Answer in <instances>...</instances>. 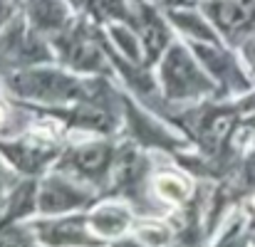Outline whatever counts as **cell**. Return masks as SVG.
Wrapping results in <instances>:
<instances>
[{
	"label": "cell",
	"instance_id": "cell-1",
	"mask_svg": "<svg viewBox=\"0 0 255 247\" xmlns=\"http://www.w3.org/2000/svg\"><path fill=\"white\" fill-rule=\"evenodd\" d=\"M10 86L15 94L37 99L45 104H62L87 96V84L77 82L55 70H22L10 77Z\"/></svg>",
	"mask_w": 255,
	"mask_h": 247
},
{
	"label": "cell",
	"instance_id": "cell-2",
	"mask_svg": "<svg viewBox=\"0 0 255 247\" xmlns=\"http://www.w3.org/2000/svg\"><path fill=\"white\" fill-rule=\"evenodd\" d=\"M161 80H164L166 94L173 96V99L196 96V94L211 89L208 80L198 72L196 62L181 47H171L169 52H166L164 65H161Z\"/></svg>",
	"mask_w": 255,
	"mask_h": 247
},
{
	"label": "cell",
	"instance_id": "cell-3",
	"mask_svg": "<svg viewBox=\"0 0 255 247\" xmlns=\"http://www.w3.org/2000/svg\"><path fill=\"white\" fill-rule=\"evenodd\" d=\"M85 218H62L35 223V235L47 247H99V240L87 233Z\"/></svg>",
	"mask_w": 255,
	"mask_h": 247
},
{
	"label": "cell",
	"instance_id": "cell-4",
	"mask_svg": "<svg viewBox=\"0 0 255 247\" xmlns=\"http://www.w3.org/2000/svg\"><path fill=\"white\" fill-rule=\"evenodd\" d=\"M57 47H60V57L75 70L82 72L104 70V57L85 30H65L57 37Z\"/></svg>",
	"mask_w": 255,
	"mask_h": 247
},
{
	"label": "cell",
	"instance_id": "cell-5",
	"mask_svg": "<svg viewBox=\"0 0 255 247\" xmlns=\"http://www.w3.org/2000/svg\"><path fill=\"white\" fill-rule=\"evenodd\" d=\"M87 203H89V195L85 190L75 188L72 183H67L62 178H47L37 188V208L47 215L70 213V210L82 208Z\"/></svg>",
	"mask_w": 255,
	"mask_h": 247
},
{
	"label": "cell",
	"instance_id": "cell-6",
	"mask_svg": "<svg viewBox=\"0 0 255 247\" xmlns=\"http://www.w3.org/2000/svg\"><path fill=\"white\" fill-rule=\"evenodd\" d=\"M65 164H67V168H72L75 173L97 180L112 165V146L109 144H87V146H80V149L70 151Z\"/></svg>",
	"mask_w": 255,
	"mask_h": 247
},
{
	"label": "cell",
	"instance_id": "cell-7",
	"mask_svg": "<svg viewBox=\"0 0 255 247\" xmlns=\"http://www.w3.org/2000/svg\"><path fill=\"white\" fill-rule=\"evenodd\" d=\"M2 52H7L15 62L20 65H32V62H40V60H47V50L45 45L25 27L15 25L0 42Z\"/></svg>",
	"mask_w": 255,
	"mask_h": 247
},
{
	"label": "cell",
	"instance_id": "cell-8",
	"mask_svg": "<svg viewBox=\"0 0 255 247\" xmlns=\"http://www.w3.org/2000/svg\"><path fill=\"white\" fill-rule=\"evenodd\" d=\"M208 12L213 15V20L223 30L233 32V30L246 27L255 17V0H221V2H211Z\"/></svg>",
	"mask_w": 255,
	"mask_h": 247
},
{
	"label": "cell",
	"instance_id": "cell-9",
	"mask_svg": "<svg viewBox=\"0 0 255 247\" xmlns=\"http://www.w3.org/2000/svg\"><path fill=\"white\" fill-rule=\"evenodd\" d=\"M27 12H30V20L35 22V27H40V30H47V32L65 30L67 10H65L62 0H30Z\"/></svg>",
	"mask_w": 255,
	"mask_h": 247
},
{
	"label": "cell",
	"instance_id": "cell-10",
	"mask_svg": "<svg viewBox=\"0 0 255 247\" xmlns=\"http://www.w3.org/2000/svg\"><path fill=\"white\" fill-rule=\"evenodd\" d=\"M141 40H144V47H146L151 60L159 57L166 50V42H169V32L164 27V20L149 5L141 7Z\"/></svg>",
	"mask_w": 255,
	"mask_h": 247
},
{
	"label": "cell",
	"instance_id": "cell-11",
	"mask_svg": "<svg viewBox=\"0 0 255 247\" xmlns=\"http://www.w3.org/2000/svg\"><path fill=\"white\" fill-rule=\"evenodd\" d=\"M0 151L7 156V161L20 168L22 173H37L42 165L50 161V154L35 146H25V144H2Z\"/></svg>",
	"mask_w": 255,
	"mask_h": 247
},
{
	"label": "cell",
	"instance_id": "cell-12",
	"mask_svg": "<svg viewBox=\"0 0 255 247\" xmlns=\"http://www.w3.org/2000/svg\"><path fill=\"white\" fill-rule=\"evenodd\" d=\"M89 225L104 235V238H117L127 230L129 225V215L124 208H117V205H107V208H99L97 213H92L89 218Z\"/></svg>",
	"mask_w": 255,
	"mask_h": 247
},
{
	"label": "cell",
	"instance_id": "cell-13",
	"mask_svg": "<svg viewBox=\"0 0 255 247\" xmlns=\"http://www.w3.org/2000/svg\"><path fill=\"white\" fill-rule=\"evenodd\" d=\"M35 205H37V188H35L32 183H22V185H17V190L10 195V203H7V218L2 220V225H10L12 220L30 215Z\"/></svg>",
	"mask_w": 255,
	"mask_h": 247
},
{
	"label": "cell",
	"instance_id": "cell-14",
	"mask_svg": "<svg viewBox=\"0 0 255 247\" xmlns=\"http://www.w3.org/2000/svg\"><path fill=\"white\" fill-rule=\"evenodd\" d=\"M72 121L82 129H97V131H107L112 129V116L107 109L102 106H94V104H80L77 111L72 114Z\"/></svg>",
	"mask_w": 255,
	"mask_h": 247
},
{
	"label": "cell",
	"instance_id": "cell-15",
	"mask_svg": "<svg viewBox=\"0 0 255 247\" xmlns=\"http://www.w3.org/2000/svg\"><path fill=\"white\" fill-rule=\"evenodd\" d=\"M171 17H173V22H176V25H181V30H186V32H191V35H196V37L213 40L211 30L198 20V15H191V12H171Z\"/></svg>",
	"mask_w": 255,
	"mask_h": 247
},
{
	"label": "cell",
	"instance_id": "cell-16",
	"mask_svg": "<svg viewBox=\"0 0 255 247\" xmlns=\"http://www.w3.org/2000/svg\"><path fill=\"white\" fill-rule=\"evenodd\" d=\"M0 247H35V245H32V238L25 230L12 228V225H2L0 228Z\"/></svg>",
	"mask_w": 255,
	"mask_h": 247
},
{
	"label": "cell",
	"instance_id": "cell-17",
	"mask_svg": "<svg viewBox=\"0 0 255 247\" xmlns=\"http://www.w3.org/2000/svg\"><path fill=\"white\" fill-rule=\"evenodd\" d=\"M159 190H161V195L169 198V200H183V195H186V183H183L181 178H176V175H164V178H159Z\"/></svg>",
	"mask_w": 255,
	"mask_h": 247
},
{
	"label": "cell",
	"instance_id": "cell-18",
	"mask_svg": "<svg viewBox=\"0 0 255 247\" xmlns=\"http://www.w3.org/2000/svg\"><path fill=\"white\" fill-rule=\"evenodd\" d=\"M112 35H114V40L122 45V50H124L131 60H139V45H136V40L129 35V30H127V27H114V30H112Z\"/></svg>",
	"mask_w": 255,
	"mask_h": 247
},
{
	"label": "cell",
	"instance_id": "cell-19",
	"mask_svg": "<svg viewBox=\"0 0 255 247\" xmlns=\"http://www.w3.org/2000/svg\"><path fill=\"white\" fill-rule=\"evenodd\" d=\"M218 247H246V238L241 235L238 228H233V230H228V235L221 240V245Z\"/></svg>",
	"mask_w": 255,
	"mask_h": 247
},
{
	"label": "cell",
	"instance_id": "cell-20",
	"mask_svg": "<svg viewBox=\"0 0 255 247\" xmlns=\"http://www.w3.org/2000/svg\"><path fill=\"white\" fill-rule=\"evenodd\" d=\"M246 180H248V185H255V151L251 154V159L246 161Z\"/></svg>",
	"mask_w": 255,
	"mask_h": 247
},
{
	"label": "cell",
	"instance_id": "cell-21",
	"mask_svg": "<svg viewBox=\"0 0 255 247\" xmlns=\"http://www.w3.org/2000/svg\"><path fill=\"white\" fill-rule=\"evenodd\" d=\"M246 57H248V62L255 67V37L246 42Z\"/></svg>",
	"mask_w": 255,
	"mask_h": 247
},
{
	"label": "cell",
	"instance_id": "cell-22",
	"mask_svg": "<svg viewBox=\"0 0 255 247\" xmlns=\"http://www.w3.org/2000/svg\"><path fill=\"white\" fill-rule=\"evenodd\" d=\"M112 247H141L136 240H119L117 245H112Z\"/></svg>",
	"mask_w": 255,
	"mask_h": 247
},
{
	"label": "cell",
	"instance_id": "cell-23",
	"mask_svg": "<svg viewBox=\"0 0 255 247\" xmlns=\"http://www.w3.org/2000/svg\"><path fill=\"white\" fill-rule=\"evenodd\" d=\"M5 17H7V5H5V0H0V25H2Z\"/></svg>",
	"mask_w": 255,
	"mask_h": 247
},
{
	"label": "cell",
	"instance_id": "cell-24",
	"mask_svg": "<svg viewBox=\"0 0 255 247\" xmlns=\"http://www.w3.org/2000/svg\"><path fill=\"white\" fill-rule=\"evenodd\" d=\"M169 2H173V5H183V2H191V0H169Z\"/></svg>",
	"mask_w": 255,
	"mask_h": 247
},
{
	"label": "cell",
	"instance_id": "cell-25",
	"mask_svg": "<svg viewBox=\"0 0 255 247\" xmlns=\"http://www.w3.org/2000/svg\"><path fill=\"white\" fill-rule=\"evenodd\" d=\"M0 180H2V170H0Z\"/></svg>",
	"mask_w": 255,
	"mask_h": 247
}]
</instances>
